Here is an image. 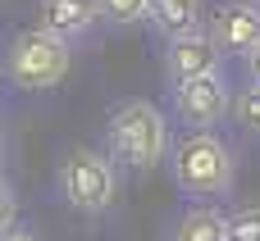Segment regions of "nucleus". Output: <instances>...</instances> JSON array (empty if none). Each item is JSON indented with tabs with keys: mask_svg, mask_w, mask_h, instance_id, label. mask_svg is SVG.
Wrapping results in <instances>:
<instances>
[{
	"mask_svg": "<svg viewBox=\"0 0 260 241\" xmlns=\"http://www.w3.org/2000/svg\"><path fill=\"white\" fill-rule=\"evenodd\" d=\"M169 155V128L165 114L151 100H119L110 109V159H119L123 169H155Z\"/></svg>",
	"mask_w": 260,
	"mask_h": 241,
	"instance_id": "1",
	"label": "nucleus"
},
{
	"mask_svg": "<svg viewBox=\"0 0 260 241\" xmlns=\"http://www.w3.org/2000/svg\"><path fill=\"white\" fill-rule=\"evenodd\" d=\"M169 169L187 196H224L233 187V150L210 128H192L178 146H169Z\"/></svg>",
	"mask_w": 260,
	"mask_h": 241,
	"instance_id": "2",
	"label": "nucleus"
},
{
	"mask_svg": "<svg viewBox=\"0 0 260 241\" xmlns=\"http://www.w3.org/2000/svg\"><path fill=\"white\" fill-rule=\"evenodd\" d=\"M69 64H73L69 41L50 36L46 27L18 32V36H14V46H9V59H5L9 77H14L23 91H46V87H55V82L69 73Z\"/></svg>",
	"mask_w": 260,
	"mask_h": 241,
	"instance_id": "3",
	"label": "nucleus"
},
{
	"mask_svg": "<svg viewBox=\"0 0 260 241\" xmlns=\"http://www.w3.org/2000/svg\"><path fill=\"white\" fill-rule=\"evenodd\" d=\"M59 191L82 214L110 210V200H114V159H105V155H96L87 146L69 150L64 164H59Z\"/></svg>",
	"mask_w": 260,
	"mask_h": 241,
	"instance_id": "4",
	"label": "nucleus"
},
{
	"mask_svg": "<svg viewBox=\"0 0 260 241\" xmlns=\"http://www.w3.org/2000/svg\"><path fill=\"white\" fill-rule=\"evenodd\" d=\"M174 109H178V118L192 123V128H215V123L233 109L229 77H224V73H201V77L174 82Z\"/></svg>",
	"mask_w": 260,
	"mask_h": 241,
	"instance_id": "5",
	"label": "nucleus"
},
{
	"mask_svg": "<svg viewBox=\"0 0 260 241\" xmlns=\"http://www.w3.org/2000/svg\"><path fill=\"white\" fill-rule=\"evenodd\" d=\"M219 59L224 50L215 46L210 32H183L165 46V77L169 82H187V77H201V73H219Z\"/></svg>",
	"mask_w": 260,
	"mask_h": 241,
	"instance_id": "6",
	"label": "nucleus"
},
{
	"mask_svg": "<svg viewBox=\"0 0 260 241\" xmlns=\"http://www.w3.org/2000/svg\"><path fill=\"white\" fill-rule=\"evenodd\" d=\"M210 36H215V46L224 55H251L260 46V5H251V0H229L215 14Z\"/></svg>",
	"mask_w": 260,
	"mask_h": 241,
	"instance_id": "7",
	"label": "nucleus"
},
{
	"mask_svg": "<svg viewBox=\"0 0 260 241\" xmlns=\"http://www.w3.org/2000/svg\"><path fill=\"white\" fill-rule=\"evenodd\" d=\"M41 27L59 41H78L101 23V5L96 0H37Z\"/></svg>",
	"mask_w": 260,
	"mask_h": 241,
	"instance_id": "8",
	"label": "nucleus"
},
{
	"mask_svg": "<svg viewBox=\"0 0 260 241\" xmlns=\"http://www.w3.org/2000/svg\"><path fill=\"white\" fill-rule=\"evenodd\" d=\"M146 23L165 41H174V36L201 27V5L197 0H146Z\"/></svg>",
	"mask_w": 260,
	"mask_h": 241,
	"instance_id": "9",
	"label": "nucleus"
},
{
	"mask_svg": "<svg viewBox=\"0 0 260 241\" xmlns=\"http://www.w3.org/2000/svg\"><path fill=\"white\" fill-rule=\"evenodd\" d=\"M169 241H224V214L210 210V205H192V210L178 214Z\"/></svg>",
	"mask_w": 260,
	"mask_h": 241,
	"instance_id": "10",
	"label": "nucleus"
},
{
	"mask_svg": "<svg viewBox=\"0 0 260 241\" xmlns=\"http://www.w3.org/2000/svg\"><path fill=\"white\" fill-rule=\"evenodd\" d=\"M224 241H260V205H242L224 214Z\"/></svg>",
	"mask_w": 260,
	"mask_h": 241,
	"instance_id": "11",
	"label": "nucleus"
},
{
	"mask_svg": "<svg viewBox=\"0 0 260 241\" xmlns=\"http://www.w3.org/2000/svg\"><path fill=\"white\" fill-rule=\"evenodd\" d=\"M101 5V18L119 23V27H133L146 18V0H96Z\"/></svg>",
	"mask_w": 260,
	"mask_h": 241,
	"instance_id": "12",
	"label": "nucleus"
},
{
	"mask_svg": "<svg viewBox=\"0 0 260 241\" xmlns=\"http://www.w3.org/2000/svg\"><path fill=\"white\" fill-rule=\"evenodd\" d=\"M233 114H238V123H242V128L260 132V87H256V82H251V87L233 100Z\"/></svg>",
	"mask_w": 260,
	"mask_h": 241,
	"instance_id": "13",
	"label": "nucleus"
},
{
	"mask_svg": "<svg viewBox=\"0 0 260 241\" xmlns=\"http://www.w3.org/2000/svg\"><path fill=\"white\" fill-rule=\"evenodd\" d=\"M5 228H14V191H9V182H0V232Z\"/></svg>",
	"mask_w": 260,
	"mask_h": 241,
	"instance_id": "14",
	"label": "nucleus"
},
{
	"mask_svg": "<svg viewBox=\"0 0 260 241\" xmlns=\"http://www.w3.org/2000/svg\"><path fill=\"white\" fill-rule=\"evenodd\" d=\"M0 241H41V237H32V232H23V228H5V232H0Z\"/></svg>",
	"mask_w": 260,
	"mask_h": 241,
	"instance_id": "15",
	"label": "nucleus"
},
{
	"mask_svg": "<svg viewBox=\"0 0 260 241\" xmlns=\"http://www.w3.org/2000/svg\"><path fill=\"white\" fill-rule=\"evenodd\" d=\"M247 68H251V82L260 87V46L251 50V55H247Z\"/></svg>",
	"mask_w": 260,
	"mask_h": 241,
	"instance_id": "16",
	"label": "nucleus"
},
{
	"mask_svg": "<svg viewBox=\"0 0 260 241\" xmlns=\"http://www.w3.org/2000/svg\"><path fill=\"white\" fill-rule=\"evenodd\" d=\"M251 5H260V0H251Z\"/></svg>",
	"mask_w": 260,
	"mask_h": 241,
	"instance_id": "17",
	"label": "nucleus"
}]
</instances>
